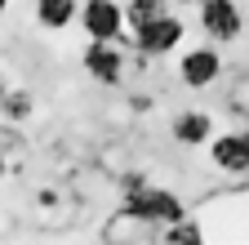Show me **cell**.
Masks as SVG:
<instances>
[{
    "mask_svg": "<svg viewBox=\"0 0 249 245\" xmlns=\"http://www.w3.org/2000/svg\"><path fill=\"white\" fill-rule=\"evenodd\" d=\"M200 32L213 45H231L245 32V14L236 0H200Z\"/></svg>",
    "mask_w": 249,
    "mask_h": 245,
    "instance_id": "5b68a950",
    "label": "cell"
},
{
    "mask_svg": "<svg viewBox=\"0 0 249 245\" xmlns=\"http://www.w3.org/2000/svg\"><path fill=\"white\" fill-rule=\"evenodd\" d=\"M169 134L178 147H209L213 143V116L205 107H187L169 120Z\"/></svg>",
    "mask_w": 249,
    "mask_h": 245,
    "instance_id": "ba28073f",
    "label": "cell"
},
{
    "mask_svg": "<svg viewBox=\"0 0 249 245\" xmlns=\"http://www.w3.org/2000/svg\"><path fill=\"white\" fill-rule=\"evenodd\" d=\"M27 116H31V98L22 94V89H9L5 94V120L18 125V120H27Z\"/></svg>",
    "mask_w": 249,
    "mask_h": 245,
    "instance_id": "7c38bea8",
    "label": "cell"
},
{
    "mask_svg": "<svg viewBox=\"0 0 249 245\" xmlns=\"http://www.w3.org/2000/svg\"><path fill=\"white\" fill-rule=\"evenodd\" d=\"M169 5L165 0H124V14H129V32H138V27H147L151 18H160Z\"/></svg>",
    "mask_w": 249,
    "mask_h": 245,
    "instance_id": "8fae6325",
    "label": "cell"
},
{
    "mask_svg": "<svg viewBox=\"0 0 249 245\" xmlns=\"http://www.w3.org/2000/svg\"><path fill=\"white\" fill-rule=\"evenodd\" d=\"M80 63L98 85H120L124 80V45L120 40H89Z\"/></svg>",
    "mask_w": 249,
    "mask_h": 245,
    "instance_id": "8992f818",
    "label": "cell"
},
{
    "mask_svg": "<svg viewBox=\"0 0 249 245\" xmlns=\"http://www.w3.org/2000/svg\"><path fill=\"white\" fill-rule=\"evenodd\" d=\"M85 0H36V22L45 32H67V27L80 18Z\"/></svg>",
    "mask_w": 249,
    "mask_h": 245,
    "instance_id": "9c48e42d",
    "label": "cell"
},
{
    "mask_svg": "<svg viewBox=\"0 0 249 245\" xmlns=\"http://www.w3.org/2000/svg\"><path fill=\"white\" fill-rule=\"evenodd\" d=\"M227 112L249 125V72H236L231 76V85H227Z\"/></svg>",
    "mask_w": 249,
    "mask_h": 245,
    "instance_id": "30bf717a",
    "label": "cell"
},
{
    "mask_svg": "<svg viewBox=\"0 0 249 245\" xmlns=\"http://www.w3.org/2000/svg\"><path fill=\"white\" fill-rule=\"evenodd\" d=\"M218 76H223V54H218V45H187L178 54V80L187 89H209Z\"/></svg>",
    "mask_w": 249,
    "mask_h": 245,
    "instance_id": "277c9868",
    "label": "cell"
},
{
    "mask_svg": "<svg viewBox=\"0 0 249 245\" xmlns=\"http://www.w3.org/2000/svg\"><path fill=\"white\" fill-rule=\"evenodd\" d=\"M124 27H129V14L120 0H85L80 5V32L89 40H120L129 49L134 36H124Z\"/></svg>",
    "mask_w": 249,
    "mask_h": 245,
    "instance_id": "7a4b0ae2",
    "label": "cell"
},
{
    "mask_svg": "<svg viewBox=\"0 0 249 245\" xmlns=\"http://www.w3.org/2000/svg\"><path fill=\"white\" fill-rule=\"evenodd\" d=\"M205 232H200V223H192V219H178V223H169V227H160V241H200Z\"/></svg>",
    "mask_w": 249,
    "mask_h": 245,
    "instance_id": "4fadbf2b",
    "label": "cell"
},
{
    "mask_svg": "<svg viewBox=\"0 0 249 245\" xmlns=\"http://www.w3.org/2000/svg\"><path fill=\"white\" fill-rule=\"evenodd\" d=\"M120 209L134 214V219H142V223H156V227H169V223L187 219V209H182V201L174 192L156 188V183H147L138 174L120 178Z\"/></svg>",
    "mask_w": 249,
    "mask_h": 245,
    "instance_id": "6da1fadb",
    "label": "cell"
},
{
    "mask_svg": "<svg viewBox=\"0 0 249 245\" xmlns=\"http://www.w3.org/2000/svg\"><path fill=\"white\" fill-rule=\"evenodd\" d=\"M182 40H187V22H182L178 14H169V9L134 32V49L147 54V58H165V54H174Z\"/></svg>",
    "mask_w": 249,
    "mask_h": 245,
    "instance_id": "3957f363",
    "label": "cell"
},
{
    "mask_svg": "<svg viewBox=\"0 0 249 245\" xmlns=\"http://www.w3.org/2000/svg\"><path fill=\"white\" fill-rule=\"evenodd\" d=\"M209 161L223 174H249V130H223L209 143Z\"/></svg>",
    "mask_w": 249,
    "mask_h": 245,
    "instance_id": "52a82bcc",
    "label": "cell"
},
{
    "mask_svg": "<svg viewBox=\"0 0 249 245\" xmlns=\"http://www.w3.org/2000/svg\"><path fill=\"white\" fill-rule=\"evenodd\" d=\"M174 5H200V0H174Z\"/></svg>",
    "mask_w": 249,
    "mask_h": 245,
    "instance_id": "5bb4252c",
    "label": "cell"
}]
</instances>
